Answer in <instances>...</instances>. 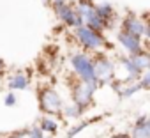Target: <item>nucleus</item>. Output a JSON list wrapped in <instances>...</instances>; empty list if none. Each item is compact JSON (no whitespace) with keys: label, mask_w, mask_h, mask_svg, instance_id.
<instances>
[{"label":"nucleus","mask_w":150,"mask_h":138,"mask_svg":"<svg viewBox=\"0 0 150 138\" xmlns=\"http://www.w3.org/2000/svg\"><path fill=\"white\" fill-rule=\"evenodd\" d=\"M129 134L131 138H150V115L138 117Z\"/></svg>","instance_id":"obj_10"},{"label":"nucleus","mask_w":150,"mask_h":138,"mask_svg":"<svg viewBox=\"0 0 150 138\" xmlns=\"http://www.w3.org/2000/svg\"><path fill=\"white\" fill-rule=\"evenodd\" d=\"M37 99H39V108L46 113V115H62V110L65 106L62 96L57 92V89L53 87H42L37 92Z\"/></svg>","instance_id":"obj_2"},{"label":"nucleus","mask_w":150,"mask_h":138,"mask_svg":"<svg viewBox=\"0 0 150 138\" xmlns=\"http://www.w3.org/2000/svg\"><path fill=\"white\" fill-rule=\"evenodd\" d=\"M4 71H6V62H4L2 58H0V75H2Z\"/></svg>","instance_id":"obj_22"},{"label":"nucleus","mask_w":150,"mask_h":138,"mask_svg":"<svg viewBox=\"0 0 150 138\" xmlns=\"http://www.w3.org/2000/svg\"><path fill=\"white\" fill-rule=\"evenodd\" d=\"M139 90H143V89H141V85H139L138 82H134V83H124L117 94L120 96V99H125V97L134 96V94H136V92H139Z\"/></svg>","instance_id":"obj_16"},{"label":"nucleus","mask_w":150,"mask_h":138,"mask_svg":"<svg viewBox=\"0 0 150 138\" xmlns=\"http://www.w3.org/2000/svg\"><path fill=\"white\" fill-rule=\"evenodd\" d=\"M94 71L97 85H106L115 80V62L106 55H97L94 58Z\"/></svg>","instance_id":"obj_6"},{"label":"nucleus","mask_w":150,"mask_h":138,"mask_svg":"<svg viewBox=\"0 0 150 138\" xmlns=\"http://www.w3.org/2000/svg\"><path fill=\"white\" fill-rule=\"evenodd\" d=\"M74 39L78 41V44L81 48H85L87 51H101L104 46H108V41L104 37V34L101 32H94L88 27H80V28H74Z\"/></svg>","instance_id":"obj_3"},{"label":"nucleus","mask_w":150,"mask_h":138,"mask_svg":"<svg viewBox=\"0 0 150 138\" xmlns=\"http://www.w3.org/2000/svg\"><path fill=\"white\" fill-rule=\"evenodd\" d=\"M74 11H76V14L80 16V20L83 21V25L87 21H90L92 18L97 16L96 13V4L92 2V0H78V2H74Z\"/></svg>","instance_id":"obj_9"},{"label":"nucleus","mask_w":150,"mask_h":138,"mask_svg":"<svg viewBox=\"0 0 150 138\" xmlns=\"http://www.w3.org/2000/svg\"><path fill=\"white\" fill-rule=\"evenodd\" d=\"M44 2H46V4H51V0H44Z\"/></svg>","instance_id":"obj_25"},{"label":"nucleus","mask_w":150,"mask_h":138,"mask_svg":"<svg viewBox=\"0 0 150 138\" xmlns=\"http://www.w3.org/2000/svg\"><path fill=\"white\" fill-rule=\"evenodd\" d=\"M110 138H131V134H127V133H117V134H113Z\"/></svg>","instance_id":"obj_21"},{"label":"nucleus","mask_w":150,"mask_h":138,"mask_svg":"<svg viewBox=\"0 0 150 138\" xmlns=\"http://www.w3.org/2000/svg\"><path fill=\"white\" fill-rule=\"evenodd\" d=\"M97 87L99 85H96V83H87V82H81V80H78L76 83H72V89H71L72 103L78 105L81 110H87L94 103V96H96Z\"/></svg>","instance_id":"obj_5"},{"label":"nucleus","mask_w":150,"mask_h":138,"mask_svg":"<svg viewBox=\"0 0 150 138\" xmlns=\"http://www.w3.org/2000/svg\"><path fill=\"white\" fill-rule=\"evenodd\" d=\"M101 117H96V119H88V120H80L76 126H72V127H69V131H67V134H65V138H74L76 134H80L85 127H88L92 122H96V120H99Z\"/></svg>","instance_id":"obj_17"},{"label":"nucleus","mask_w":150,"mask_h":138,"mask_svg":"<svg viewBox=\"0 0 150 138\" xmlns=\"http://www.w3.org/2000/svg\"><path fill=\"white\" fill-rule=\"evenodd\" d=\"M27 138H46V133H44L39 126H34V127H30V129H28Z\"/></svg>","instance_id":"obj_18"},{"label":"nucleus","mask_w":150,"mask_h":138,"mask_svg":"<svg viewBox=\"0 0 150 138\" xmlns=\"http://www.w3.org/2000/svg\"><path fill=\"white\" fill-rule=\"evenodd\" d=\"M83 112H85V110H81L78 105L67 103V105L64 106V110H62V115H64V119H72V120H76V119H81Z\"/></svg>","instance_id":"obj_15"},{"label":"nucleus","mask_w":150,"mask_h":138,"mask_svg":"<svg viewBox=\"0 0 150 138\" xmlns=\"http://www.w3.org/2000/svg\"><path fill=\"white\" fill-rule=\"evenodd\" d=\"M69 60H71L72 71L78 76V80L97 85L96 71H94V58L90 55H87L85 51H74V53H71Z\"/></svg>","instance_id":"obj_1"},{"label":"nucleus","mask_w":150,"mask_h":138,"mask_svg":"<svg viewBox=\"0 0 150 138\" xmlns=\"http://www.w3.org/2000/svg\"><path fill=\"white\" fill-rule=\"evenodd\" d=\"M145 37H146V39H148V41H150V25H148V27H146V32H145Z\"/></svg>","instance_id":"obj_23"},{"label":"nucleus","mask_w":150,"mask_h":138,"mask_svg":"<svg viewBox=\"0 0 150 138\" xmlns=\"http://www.w3.org/2000/svg\"><path fill=\"white\" fill-rule=\"evenodd\" d=\"M96 13H97V16L106 23L108 28L113 27V23H115V20H117V13H115V7H113L111 4H108V2L96 4Z\"/></svg>","instance_id":"obj_11"},{"label":"nucleus","mask_w":150,"mask_h":138,"mask_svg":"<svg viewBox=\"0 0 150 138\" xmlns=\"http://www.w3.org/2000/svg\"><path fill=\"white\" fill-rule=\"evenodd\" d=\"M46 134H57L58 129H60V122L57 119H53L51 115H44L39 119V124H37Z\"/></svg>","instance_id":"obj_13"},{"label":"nucleus","mask_w":150,"mask_h":138,"mask_svg":"<svg viewBox=\"0 0 150 138\" xmlns=\"http://www.w3.org/2000/svg\"><path fill=\"white\" fill-rule=\"evenodd\" d=\"M9 138H20V136H16V134H11V136H9Z\"/></svg>","instance_id":"obj_24"},{"label":"nucleus","mask_w":150,"mask_h":138,"mask_svg":"<svg viewBox=\"0 0 150 138\" xmlns=\"http://www.w3.org/2000/svg\"><path fill=\"white\" fill-rule=\"evenodd\" d=\"M50 6L53 7V13H55L57 20H60L69 28L74 30V28L83 27V21L80 20V16L76 14V11H74V6L69 4L67 0H51Z\"/></svg>","instance_id":"obj_4"},{"label":"nucleus","mask_w":150,"mask_h":138,"mask_svg":"<svg viewBox=\"0 0 150 138\" xmlns=\"http://www.w3.org/2000/svg\"><path fill=\"white\" fill-rule=\"evenodd\" d=\"M117 41H118V44L124 48V51L127 53V57H134V55H138V53H141V51L145 50L143 41H141L139 37L131 36V34H127V32H124V30H118V32H117Z\"/></svg>","instance_id":"obj_8"},{"label":"nucleus","mask_w":150,"mask_h":138,"mask_svg":"<svg viewBox=\"0 0 150 138\" xmlns=\"http://www.w3.org/2000/svg\"><path fill=\"white\" fill-rule=\"evenodd\" d=\"M150 23L143 18V16H138V14H127L122 18V27L120 30L131 34V36H136L139 39L145 37V32H146V27Z\"/></svg>","instance_id":"obj_7"},{"label":"nucleus","mask_w":150,"mask_h":138,"mask_svg":"<svg viewBox=\"0 0 150 138\" xmlns=\"http://www.w3.org/2000/svg\"><path fill=\"white\" fill-rule=\"evenodd\" d=\"M28 83H30V76H27V73H23V71H18V73L11 75L9 80H7V87L11 89V92L25 90L28 87Z\"/></svg>","instance_id":"obj_12"},{"label":"nucleus","mask_w":150,"mask_h":138,"mask_svg":"<svg viewBox=\"0 0 150 138\" xmlns=\"http://www.w3.org/2000/svg\"><path fill=\"white\" fill-rule=\"evenodd\" d=\"M16 103H18V97H16V94H14V92H7V94H6V97H4V105L11 108V106H14Z\"/></svg>","instance_id":"obj_20"},{"label":"nucleus","mask_w":150,"mask_h":138,"mask_svg":"<svg viewBox=\"0 0 150 138\" xmlns=\"http://www.w3.org/2000/svg\"><path fill=\"white\" fill-rule=\"evenodd\" d=\"M138 83L141 85V89H150V69H148V71H145V73L139 76Z\"/></svg>","instance_id":"obj_19"},{"label":"nucleus","mask_w":150,"mask_h":138,"mask_svg":"<svg viewBox=\"0 0 150 138\" xmlns=\"http://www.w3.org/2000/svg\"><path fill=\"white\" fill-rule=\"evenodd\" d=\"M131 58H132L134 65L138 67V71H139L141 75L150 69V51H148V50H143L141 53H138V55H134V57H131Z\"/></svg>","instance_id":"obj_14"}]
</instances>
